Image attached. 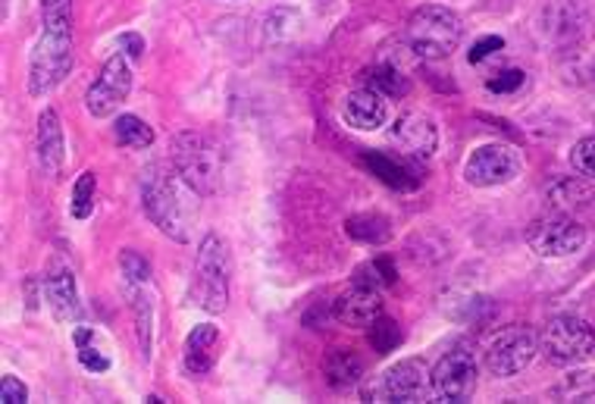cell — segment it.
Segmentation results:
<instances>
[{
	"instance_id": "obj_1",
	"label": "cell",
	"mask_w": 595,
	"mask_h": 404,
	"mask_svg": "<svg viewBox=\"0 0 595 404\" xmlns=\"http://www.w3.org/2000/svg\"><path fill=\"white\" fill-rule=\"evenodd\" d=\"M41 38L28 60V92L45 97L72 70V0H41Z\"/></svg>"
},
{
	"instance_id": "obj_2",
	"label": "cell",
	"mask_w": 595,
	"mask_h": 404,
	"mask_svg": "<svg viewBox=\"0 0 595 404\" xmlns=\"http://www.w3.org/2000/svg\"><path fill=\"white\" fill-rule=\"evenodd\" d=\"M464 38V20L439 3H427L407 16V45L420 60L452 57Z\"/></svg>"
},
{
	"instance_id": "obj_3",
	"label": "cell",
	"mask_w": 595,
	"mask_h": 404,
	"mask_svg": "<svg viewBox=\"0 0 595 404\" xmlns=\"http://www.w3.org/2000/svg\"><path fill=\"white\" fill-rule=\"evenodd\" d=\"M229 248L226 241L207 233L198 245V261H194V280H191V301L207 313H219L229 305Z\"/></svg>"
},
{
	"instance_id": "obj_4",
	"label": "cell",
	"mask_w": 595,
	"mask_h": 404,
	"mask_svg": "<svg viewBox=\"0 0 595 404\" xmlns=\"http://www.w3.org/2000/svg\"><path fill=\"white\" fill-rule=\"evenodd\" d=\"M176 176L191 194H214L219 186V151L198 132H179L169 144Z\"/></svg>"
},
{
	"instance_id": "obj_5",
	"label": "cell",
	"mask_w": 595,
	"mask_h": 404,
	"mask_svg": "<svg viewBox=\"0 0 595 404\" xmlns=\"http://www.w3.org/2000/svg\"><path fill=\"white\" fill-rule=\"evenodd\" d=\"M142 207L147 219L176 241H189V214H186V201L179 194L176 179L154 167L142 182Z\"/></svg>"
},
{
	"instance_id": "obj_6",
	"label": "cell",
	"mask_w": 595,
	"mask_h": 404,
	"mask_svg": "<svg viewBox=\"0 0 595 404\" xmlns=\"http://www.w3.org/2000/svg\"><path fill=\"white\" fill-rule=\"evenodd\" d=\"M539 352L558 367H576L595 355V326L576 313H561L546 323Z\"/></svg>"
},
{
	"instance_id": "obj_7",
	"label": "cell",
	"mask_w": 595,
	"mask_h": 404,
	"mask_svg": "<svg viewBox=\"0 0 595 404\" xmlns=\"http://www.w3.org/2000/svg\"><path fill=\"white\" fill-rule=\"evenodd\" d=\"M429 389V373L427 364L417 360V357H407V360H398L395 367H389L382 377H377L373 382L360 385V399L364 402H424Z\"/></svg>"
},
{
	"instance_id": "obj_8",
	"label": "cell",
	"mask_w": 595,
	"mask_h": 404,
	"mask_svg": "<svg viewBox=\"0 0 595 404\" xmlns=\"http://www.w3.org/2000/svg\"><path fill=\"white\" fill-rule=\"evenodd\" d=\"M526 245L533 254H539L546 261H561V258H571L576 251H583L586 229L571 214L539 216L526 229Z\"/></svg>"
},
{
	"instance_id": "obj_9",
	"label": "cell",
	"mask_w": 595,
	"mask_h": 404,
	"mask_svg": "<svg viewBox=\"0 0 595 404\" xmlns=\"http://www.w3.org/2000/svg\"><path fill=\"white\" fill-rule=\"evenodd\" d=\"M539 352V338L533 335V330L526 326H508L489 338L486 345V370L492 377H517L521 370H526L533 364V357Z\"/></svg>"
},
{
	"instance_id": "obj_10",
	"label": "cell",
	"mask_w": 595,
	"mask_h": 404,
	"mask_svg": "<svg viewBox=\"0 0 595 404\" xmlns=\"http://www.w3.org/2000/svg\"><path fill=\"white\" fill-rule=\"evenodd\" d=\"M429 389L439 402H471L476 392V357L467 348H452L429 373Z\"/></svg>"
},
{
	"instance_id": "obj_11",
	"label": "cell",
	"mask_w": 595,
	"mask_h": 404,
	"mask_svg": "<svg viewBox=\"0 0 595 404\" xmlns=\"http://www.w3.org/2000/svg\"><path fill=\"white\" fill-rule=\"evenodd\" d=\"M521 154L511 144H479L464 164V179L476 189L508 186L521 176Z\"/></svg>"
},
{
	"instance_id": "obj_12",
	"label": "cell",
	"mask_w": 595,
	"mask_h": 404,
	"mask_svg": "<svg viewBox=\"0 0 595 404\" xmlns=\"http://www.w3.org/2000/svg\"><path fill=\"white\" fill-rule=\"evenodd\" d=\"M132 92V67L126 54H114L104 70L97 72L92 88L85 92V110L95 119L114 117L119 104H126V97Z\"/></svg>"
},
{
	"instance_id": "obj_13",
	"label": "cell",
	"mask_w": 595,
	"mask_h": 404,
	"mask_svg": "<svg viewBox=\"0 0 595 404\" xmlns=\"http://www.w3.org/2000/svg\"><path fill=\"white\" fill-rule=\"evenodd\" d=\"M389 142L395 144L407 161L427 164L429 157L436 154V147H439V129L427 114L410 110V114H402L395 119V126L389 129Z\"/></svg>"
},
{
	"instance_id": "obj_14",
	"label": "cell",
	"mask_w": 595,
	"mask_h": 404,
	"mask_svg": "<svg viewBox=\"0 0 595 404\" xmlns=\"http://www.w3.org/2000/svg\"><path fill=\"white\" fill-rule=\"evenodd\" d=\"M382 313L380 288L352 286L333 301V317L345 326H370Z\"/></svg>"
},
{
	"instance_id": "obj_15",
	"label": "cell",
	"mask_w": 595,
	"mask_h": 404,
	"mask_svg": "<svg viewBox=\"0 0 595 404\" xmlns=\"http://www.w3.org/2000/svg\"><path fill=\"white\" fill-rule=\"evenodd\" d=\"M45 298H48L50 313L67 323L75 320L82 313V301H79V286H75V276H72L70 266L63 263H53L45 276Z\"/></svg>"
},
{
	"instance_id": "obj_16",
	"label": "cell",
	"mask_w": 595,
	"mask_h": 404,
	"mask_svg": "<svg viewBox=\"0 0 595 404\" xmlns=\"http://www.w3.org/2000/svg\"><path fill=\"white\" fill-rule=\"evenodd\" d=\"M342 119L357 132H377L389 119V104H385V97L370 88H355L342 100Z\"/></svg>"
},
{
	"instance_id": "obj_17",
	"label": "cell",
	"mask_w": 595,
	"mask_h": 404,
	"mask_svg": "<svg viewBox=\"0 0 595 404\" xmlns=\"http://www.w3.org/2000/svg\"><path fill=\"white\" fill-rule=\"evenodd\" d=\"M67 161V139H63V122L57 117L53 107H45L38 117V164L45 176H60Z\"/></svg>"
},
{
	"instance_id": "obj_18",
	"label": "cell",
	"mask_w": 595,
	"mask_h": 404,
	"mask_svg": "<svg viewBox=\"0 0 595 404\" xmlns=\"http://www.w3.org/2000/svg\"><path fill=\"white\" fill-rule=\"evenodd\" d=\"M360 164L370 169L382 186L395 191H414L420 189V176L414 173V167H407L405 161H395L389 154H380V151H367L360 154Z\"/></svg>"
},
{
	"instance_id": "obj_19",
	"label": "cell",
	"mask_w": 595,
	"mask_h": 404,
	"mask_svg": "<svg viewBox=\"0 0 595 404\" xmlns=\"http://www.w3.org/2000/svg\"><path fill=\"white\" fill-rule=\"evenodd\" d=\"M323 373L326 382L333 385L335 392L355 389L357 382L364 380V360L352 352V348H330L323 357Z\"/></svg>"
},
{
	"instance_id": "obj_20",
	"label": "cell",
	"mask_w": 595,
	"mask_h": 404,
	"mask_svg": "<svg viewBox=\"0 0 595 404\" xmlns=\"http://www.w3.org/2000/svg\"><path fill=\"white\" fill-rule=\"evenodd\" d=\"M216 342H219V333L211 323H201L194 326L186 338V367L194 377H204L214 370V357H216Z\"/></svg>"
},
{
	"instance_id": "obj_21",
	"label": "cell",
	"mask_w": 595,
	"mask_h": 404,
	"mask_svg": "<svg viewBox=\"0 0 595 404\" xmlns=\"http://www.w3.org/2000/svg\"><path fill=\"white\" fill-rule=\"evenodd\" d=\"M590 201H593V191L586 189L580 179H573V176L555 179V182L548 186V204H551L558 214L583 211V207H590Z\"/></svg>"
},
{
	"instance_id": "obj_22",
	"label": "cell",
	"mask_w": 595,
	"mask_h": 404,
	"mask_svg": "<svg viewBox=\"0 0 595 404\" xmlns=\"http://www.w3.org/2000/svg\"><path fill=\"white\" fill-rule=\"evenodd\" d=\"M364 88H370V92H377L385 100H398V97L407 95V88H410V82H407V75H402V70H395V67H389V63H377V67H370V70H364Z\"/></svg>"
},
{
	"instance_id": "obj_23",
	"label": "cell",
	"mask_w": 595,
	"mask_h": 404,
	"mask_svg": "<svg viewBox=\"0 0 595 404\" xmlns=\"http://www.w3.org/2000/svg\"><path fill=\"white\" fill-rule=\"evenodd\" d=\"M345 233L360 245H382L392 238V226L382 214H355L345 219Z\"/></svg>"
},
{
	"instance_id": "obj_24",
	"label": "cell",
	"mask_w": 595,
	"mask_h": 404,
	"mask_svg": "<svg viewBox=\"0 0 595 404\" xmlns=\"http://www.w3.org/2000/svg\"><path fill=\"white\" fill-rule=\"evenodd\" d=\"M147 286H129L132 295V310H135V326H139V345H142L144 360L151 357V342H154V305L144 295Z\"/></svg>"
},
{
	"instance_id": "obj_25",
	"label": "cell",
	"mask_w": 595,
	"mask_h": 404,
	"mask_svg": "<svg viewBox=\"0 0 595 404\" xmlns=\"http://www.w3.org/2000/svg\"><path fill=\"white\" fill-rule=\"evenodd\" d=\"M114 135L122 147H151L154 144V129L135 114H122L114 126Z\"/></svg>"
},
{
	"instance_id": "obj_26",
	"label": "cell",
	"mask_w": 595,
	"mask_h": 404,
	"mask_svg": "<svg viewBox=\"0 0 595 404\" xmlns=\"http://www.w3.org/2000/svg\"><path fill=\"white\" fill-rule=\"evenodd\" d=\"M398 273H395V263L389 258H377V261L360 263L355 270V283L367 288H380V286H395Z\"/></svg>"
},
{
	"instance_id": "obj_27",
	"label": "cell",
	"mask_w": 595,
	"mask_h": 404,
	"mask_svg": "<svg viewBox=\"0 0 595 404\" xmlns=\"http://www.w3.org/2000/svg\"><path fill=\"white\" fill-rule=\"evenodd\" d=\"M367 330H370V333H367L370 348H373L377 355H389V352H395V348L402 345V330H398V323H395L392 317H382L380 313Z\"/></svg>"
},
{
	"instance_id": "obj_28",
	"label": "cell",
	"mask_w": 595,
	"mask_h": 404,
	"mask_svg": "<svg viewBox=\"0 0 595 404\" xmlns=\"http://www.w3.org/2000/svg\"><path fill=\"white\" fill-rule=\"evenodd\" d=\"M95 191H97V176L92 169H85L75 186H72V216L75 219H88L95 214Z\"/></svg>"
},
{
	"instance_id": "obj_29",
	"label": "cell",
	"mask_w": 595,
	"mask_h": 404,
	"mask_svg": "<svg viewBox=\"0 0 595 404\" xmlns=\"http://www.w3.org/2000/svg\"><path fill=\"white\" fill-rule=\"evenodd\" d=\"M75 348H79V364L92 373H104L110 370V360L104 352H97L95 333L92 330H75Z\"/></svg>"
},
{
	"instance_id": "obj_30",
	"label": "cell",
	"mask_w": 595,
	"mask_h": 404,
	"mask_svg": "<svg viewBox=\"0 0 595 404\" xmlns=\"http://www.w3.org/2000/svg\"><path fill=\"white\" fill-rule=\"evenodd\" d=\"M595 395V377L593 373H573L561 385L551 389V399H568V402H586Z\"/></svg>"
},
{
	"instance_id": "obj_31",
	"label": "cell",
	"mask_w": 595,
	"mask_h": 404,
	"mask_svg": "<svg viewBox=\"0 0 595 404\" xmlns=\"http://www.w3.org/2000/svg\"><path fill=\"white\" fill-rule=\"evenodd\" d=\"M119 270L126 276V286H147L151 283V263L144 261L139 251H132V248H126L119 254Z\"/></svg>"
},
{
	"instance_id": "obj_32",
	"label": "cell",
	"mask_w": 595,
	"mask_h": 404,
	"mask_svg": "<svg viewBox=\"0 0 595 404\" xmlns=\"http://www.w3.org/2000/svg\"><path fill=\"white\" fill-rule=\"evenodd\" d=\"M571 167L576 169V176H583V179L595 182V135L580 139V142L573 144Z\"/></svg>"
},
{
	"instance_id": "obj_33",
	"label": "cell",
	"mask_w": 595,
	"mask_h": 404,
	"mask_svg": "<svg viewBox=\"0 0 595 404\" xmlns=\"http://www.w3.org/2000/svg\"><path fill=\"white\" fill-rule=\"evenodd\" d=\"M524 82H526L524 70H501L496 79H489V82H486V88H489V92H496V95H511V92L524 88Z\"/></svg>"
},
{
	"instance_id": "obj_34",
	"label": "cell",
	"mask_w": 595,
	"mask_h": 404,
	"mask_svg": "<svg viewBox=\"0 0 595 404\" xmlns=\"http://www.w3.org/2000/svg\"><path fill=\"white\" fill-rule=\"evenodd\" d=\"M0 402L3 404L28 402V385L16 380V377H3V380H0Z\"/></svg>"
},
{
	"instance_id": "obj_35",
	"label": "cell",
	"mask_w": 595,
	"mask_h": 404,
	"mask_svg": "<svg viewBox=\"0 0 595 404\" xmlns=\"http://www.w3.org/2000/svg\"><path fill=\"white\" fill-rule=\"evenodd\" d=\"M501 48H504V38H501V35H486V38H479L474 48L467 50V60H471V63H483L486 57H492V54Z\"/></svg>"
},
{
	"instance_id": "obj_36",
	"label": "cell",
	"mask_w": 595,
	"mask_h": 404,
	"mask_svg": "<svg viewBox=\"0 0 595 404\" xmlns=\"http://www.w3.org/2000/svg\"><path fill=\"white\" fill-rule=\"evenodd\" d=\"M119 54H126L129 60H142L144 57V38L135 32H126L119 35Z\"/></svg>"
}]
</instances>
